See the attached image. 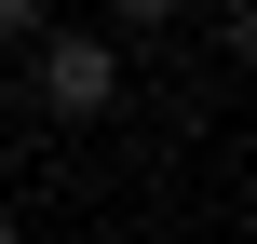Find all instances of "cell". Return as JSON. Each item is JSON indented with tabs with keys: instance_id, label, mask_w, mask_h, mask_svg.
Returning a JSON list of instances; mask_svg holds the SVG:
<instances>
[{
	"instance_id": "obj_1",
	"label": "cell",
	"mask_w": 257,
	"mask_h": 244,
	"mask_svg": "<svg viewBox=\"0 0 257 244\" xmlns=\"http://www.w3.org/2000/svg\"><path fill=\"white\" fill-rule=\"evenodd\" d=\"M122 95H136L122 27H41V41H27V109H41V122H108Z\"/></svg>"
},
{
	"instance_id": "obj_2",
	"label": "cell",
	"mask_w": 257,
	"mask_h": 244,
	"mask_svg": "<svg viewBox=\"0 0 257 244\" xmlns=\"http://www.w3.org/2000/svg\"><path fill=\"white\" fill-rule=\"evenodd\" d=\"M176 14H190V0H108V27H122V41H163Z\"/></svg>"
},
{
	"instance_id": "obj_3",
	"label": "cell",
	"mask_w": 257,
	"mask_h": 244,
	"mask_svg": "<svg viewBox=\"0 0 257 244\" xmlns=\"http://www.w3.org/2000/svg\"><path fill=\"white\" fill-rule=\"evenodd\" d=\"M217 54H230V68H257V0H217Z\"/></svg>"
},
{
	"instance_id": "obj_4",
	"label": "cell",
	"mask_w": 257,
	"mask_h": 244,
	"mask_svg": "<svg viewBox=\"0 0 257 244\" xmlns=\"http://www.w3.org/2000/svg\"><path fill=\"white\" fill-rule=\"evenodd\" d=\"M41 27H54V0H0V41H14V54H27Z\"/></svg>"
},
{
	"instance_id": "obj_5",
	"label": "cell",
	"mask_w": 257,
	"mask_h": 244,
	"mask_svg": "<svg viewBox=\"0 0 257 244\" xmlns=\"http://www.w3.org/2000/svg\"><path fill=\"white\" fill-rule=\"evenodd\" d=\"M0 244H27V217H14V204H0Z\"/></svg>"
}]
</instances>
